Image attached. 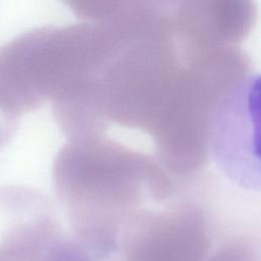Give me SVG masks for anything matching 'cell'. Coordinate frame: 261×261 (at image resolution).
Returning <instances> with one entry per match:
<instances>
[{"instance_id":"6da1fadb","label":"cell","mask_w":261,"mask_h":261,"mask_svg":"<svg viewBox=\"0 0 261 261\" xmlns=\"http://www.w3.org/2000/svg\"><path fill=\"white\" fill-rule=\"evenodd\" d=\"M35 236L24 226L13 228L0 245V261H37Z\"/></svg>"}]
</instances>
